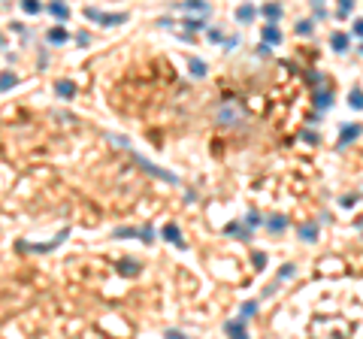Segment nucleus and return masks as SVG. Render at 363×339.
Here are the masks:
<instances>
[{"instance_id": "obj_1", "label": "nucleus", "mask_w": 363, "mask_h": 339, "mask_svg": "<svg viewBox=\"0 0 363 339\" xmlns=\"http://www.w3.org/2000/svg\"><path fill=\"white\" fill-rule=\"evenodd\" d=\"M88 18L100 22L103 28H115V25H124L127 22V12H100V9H85Z\"/></svg>"}, {"instance_id": "obj_2", "label": "nucleus", "mask_w": 363, "mask_h": 339, "mask_svg": "<svg viewBox=\"0 0 363 339\" xmlns=\"http://www.w3.org/2000/svg\"><path fill=\"white\" fill-rule=\"evenodd\" d=\"M133 161H136L139 167L145 170V173H152V176H158V179H164V182H169V185H179V176H176V173H169V170H161V167H155L152 161H145V158H139V155H133Z\"/></svg>"}, {"instance_id": "obj_3", "label": "nucleus", "mask_w": 363, "mask_h": 339, "mask_svg": "<svg viewBox=\"0 0 363 339\" xmlns=\"http://www.w3.org/2000/svg\"><path fill=\"white\" fill-rule=\"evenodd\" d=\"M360 136H363V124H342V128H339V149L351 145V142L360 139Z\"/></svg>"}, {"instance_id": "obj_4", "label": "nucleus", "mask_w": 363, "mask_h": 339, "mask_svg": "<svg viewBox=\"0 0 363 339\" xmlns=\"http://www.w3.org/2000/svg\"><path fill=\"white\" fill-rule=\"evenodd\" d=\"M300 239H303V242H318V234H321V224H318V221H312V218H309V221H303V224H300Z\"/></svg>"}, {"instance_id": "obj_5", "label": "nucleus", "mask_w": 363, "mask_h": 339, "mask_svg": "<svg viewBox=\"0 0 363 339\" xmlns=\"http://www.w3.org/2000/svg\"><path fill=\"white\" fill-rule=\"evenodd\" d=\"M254 18H258V6H254V3H242V6L236 9V22H239V25H251Z\"/></svg>"}, {"instance_id": "obj_6", "label": "nucleus", "mask_w": 363, "mask_h": 339, "mask_svg": "<svg viewBox=\"0 0 363 339\" xmlns=\"http://www.w3.org/2000/svg\"><path fill=\"white\" fill-rule=\"evenodd\" d=\"M224 234H227V237H236V239H248L251 237V227L242 224V221H230V224H224Z\"/></svg>"}, {"instance_id": "obj_7", "label": "nucleus", "mask_w": 363, "mask_h": 339, "mask_svg": "<svg viewBox=\"0 0 363 339\" xmlns=\"http://www.w3.org/2000/svg\"><path fill=\"white\" fill-rule=\"evenodd\" d=\"M264 43L266 46H282V31L275 22H266L264 25Z\"/></svg>"}, {"instance_id": "obj_8", "label": "nucleus", "mask_w": 363, "mask_h": 339, "mask_svg": "<svg viewBox=\"0 0 363 339\" xmlns=\"http://www.w3.org/2000/svg\"><path fill=\"white\" fill-rule=\"evenodd\" d=\"M164 239L166 242H173V245H179V248H185V239H182V230H179V224H164Z\"/></svg>"}, {"instance_id": "obj_9", "label": "nucleus", "mask_w": 363, "mask_h": 339, "mask_svg": "<svg viewBox=\"0 0 363 339\" xmlns=\"http://www.w3.org/2000/svg\"><path fill=\"white\" fill-rule=\"evenodd\" d=\"M258 12H264V18H266V22H279L285 9H282V3H275V0H269V3H264V6L258 9Z\"/></svg>"}, {"instance_id": "obj_10", "label": "nucleus", "mask_w": 363, "mask_h": 339, "mask_svg": "<svg viewBox=\"0 0 363 339\" xmlns=\"http://www.w3.org/2000/svg\"><path fill=\"white\" fill-rule=\"evenodd\" d=\"M348 43H351V34H345V31H336V34L330 36V49H333V52H345Z\"/></svg>"}, {"instance_id": "obj_11", "label": "nucleus", "mask_w": 363, "mask_h": 339, "mask_svg": "<svg viewBox=\"0 0 363 339\" xmlns=\"http://www.w3.org/2000/svg\"><path fill=\"white\" fill-rule=\"evenodd\" d=\"M224 333H227V336H248L245 321H242V318H233V321H227V324H224Z\"/></svg>"}, {"instance_id": "obj_12", "label": "nucleus", "mask_w": 363, "mask_h": 339, "mask_svg": "<svg viewBox=\"0 0 363 339\" xmlns=\"http://www.w3.org/2000/svg\"><path fill=\"white\" fill-rule=\"evenodd\" d=\"M333 103H336V97H333L330 88H321V91H315V106H318V109H330Z\"/></svg>"}, {"instance_id": "obj_13", "label": "nucleus", "mask_w": 363, "mask_h": 339, "mask_svg": "<svg viewBox=\"0 0 363 339\" xmlns=\"http://www.w3.org/2000/svg\"><path fill=\"white\" fill-rule=\"evenodd\" d=\"M55 91H58V97H64V100L76 97V85H73L70 79H58V82H55Z\"/></svg>"}, {"instance_id": "obj_14", "label": "nucleus", "mask_w": 363, "mask_h": 339, "mask_svg": "<svg viewBox=\"0 0 363 339\" xmlns=\"http://www.w3.org/2000/svg\"><path fill=\"white\" fill-rule=\"evenodd\" d=\"M239 115H242L239 109H230V106H224V109L218 112V121H221V124H239Z\"/></svg>"}, {"instance_id": "obj_15", "label": "nucleus", "mask_w": 363, "mask_h": 339, "mask_svg": "<svg viewBox=\"0 0 363 339\" xmlns=\"http://www.w3.org/2000/svg\"><path fill=\"white\" fill-rule=\"evenodd\" d=\"M288 224H291V221H288V215H272V218L266 221V227H269L272 234H282V230H288Z\"/></svg>"}, {"instance_id": "obj_16", "label": "nucleus", "mask_w": 363, "mask_h": 339, "mask_svg": "<svg viewBox=\"0 0 363 339\" xmlns=\"http://www.w3.org/2000/svg\"><path fill=\"white\" fill-rule=\"evenodd\" d=\"M258 309H261V303H258V300H245V303L239 306V318H242V321H248V318H254V315H258Z\"/></svg>"}, {"instance_id": "obj_17", "label": "nucleus", "mask_w": 363, "mask_h": 339, "mask_svg": "<svg viewBox=\"0 0 363 339\" xmlns=\"http://www.w3.org/2000/svg\"><path fill=\"white\" fill-rule=\"evenodd\" d=\"M182 9H188V12H203V15H209V3L206 0H185V3H179Z\"/></svg>"}, {"instance_id": "obj_18", "label": "nucleus", "mask_w": 363, "mask_h": 339, "mask_svg": "<svg viewBox=\"0 0 363 339\" xmlns=\"http://www.w3.org/2000/svg\"><path fill=\"white\" fill-rule=\"evenodd\" d=\"M142 270V264H139V261H136V258H127V261H121V264H118V272H121V276H136V272Z\"/></svg>"}, {"instance_id": "obj_19", "label": "nucleus", "mask_w": 363, "mask_h": 339, "mask_svg": "<svg viewBox=\"0 0 363 339\" xmlns=\"http://www.w3.org/2000/svg\"><path fill=\"white\" fill-rule=\"evenodd\" d=\"M188 67H191V76H197V79H203V76L209 73V64H206L203 58H191V61H188Z\"/></svg>"}, {"instance_id": "obj_20", "label": "nucleus", "mask_w": 363, "mask_h": 339, "mask_svg": "<svg viewBox=\"0 0 363 339\" xmlns=\"http://www.w3.org/2000/svg\"><path fill=\"white\" fill-rule=\"evenodd\" d=\"M182 28L185 31H200V28H206V15H188V18H182Z\"/></svg>"}, {"instance_id": "obj_21", "label": "nucleus", "mask_w": 363, "mask_h": 339, "mask_svg": "<svg viewBox=\"0 0 363 339\" xmlns=\"http://www.w3.org/2000/svg\"><path fill=\"white\" fill-rule=\"evenodd\" d=\"M49 12H52L55 18H61V22H67V18H70V6H67V3H61V0H55V3L49 6Z\"/></svg>"}, {"instance_id": "obj_22", "label": "nucleus", "mask_w": 363, "mask_h": 339, "mask_svg": "<svg viewBox=\"0 0 363 339\" xmlns=\"http://www.w3.org/2000/svg\"><path fill=\"white\" fill-rule=\"evenodd\" d=\"M15 82H18V76H15L12 70H3V73H0V91H9V88H15Z\"/></svg>"}, {"instance_id": "obj_23", "label": "nucleus", "mask_w": 363, "mask_h": 339, "mask_svg": "<svg viewBox=\"0 0 363 339\" xmlns=\"http://www.w3.org/2000/svg\"><path fill=\"white\" fill-rule=\"evenodd\" d=\"M348 106H351L354 112H363V88H351V94H348Z\"/></svg>"}, {"instance_id": "obj_24", "label": "nucleus", "mask_w": 363, "mask_h": 339, "mask_svg": "<svg viewBox=\"0 0 363 339\" xmlns=\"http://www.w3.org/2000/svg\"><path fill=\"white\" fill-rule=\"evenodd\" d=\"M67 39H70V34H67L64 28H52V31H49V43H52V46H64Z\"/></svg>"}, {"instance_id": "obj_25", "label": "nucleus", "mask_w": 363, "mask_h": 339, "mask_svg": "<svg viewBox=\"0 0 363 339\" xmlns=\"http://www.w3.org/2000/svg\"><path fill=\"white\" fill-rule=\"evenodd\" d=\"M354 3H357V0H339V6H336V18H348L351 9H354Z\"/></svg>"}, {"instance_id": "obj_26", "label": "nucleus", "mask_w": 363, "mask_h": 339, "mask_svg": "<svg viewBox=\"0 0 363 339\" xmlns=\"http://www.w3.org/2000/svg\"><path fill=\"white\" fill-rule=\"evenodd\" d=\"M245 224H248V227H261V224H264V215H261L258 209H251V212L245 215Z\"/></svg>"}, {"instance_id": "obj_27", "label": "nucleus", "mask_w": 363, "mask_h": 339, "mask_svg": "<svg viewBox=\"0 0 363 339\" xmlns=\"http://www.w3.org/2000/svg\"><path fill=\"white\" fill-rule=\"evenodd\" d=\"M315 31V25H312V18H303V22H297V34L300 36H309Z\"/></svg>"}, {"instance_id": "obj_28", "label": "nucleus", "mask_w": 363, "mask_h": 339, "mask_svg": "<svg viewBox=\"0 0 363 339\" xmlns=\"http://www.w3.org/2000/svg\"><path fill=\"white\" fill-rule=\"evenodd\" d=\"M22 9H25L28 15H36L42 6H39V0H22Z\"/></svg>"}, {"instance_id": "obj_29", "label": "nucleus", "mask_w": 363, "mask_h": 339, "mask_svg": "<svg viewBox=\"0 0 363 339\" xmlns=\"http://www.w3.org/2000/svg\"><path fill=\"white\" fill-rule=\"evenodd\" d=\"M251 264H254V270L261 272L266 267V251H254V255H251Z\"/></svg>"}, {"instance_id": "obj_30", "label": "nucleus", "mask_w": 363, "mask_h": 339, "mask_svg": "<svg viewBox=\"0 0 363 339\" xmlns=\"http://www.w3.org/2000/svg\"><path fill=\"white\" fill-rule=\"evenodd\" d=\"M139 239H142V242H155V227H152V224L139 227Z\"/></svg>"}, {"instance_id": "obj_31", "label": "nucleus", "mask_w": 363, "mask_h": 339, "mask_svg": "<svg viewBox=\"0 0 363 339\" xmlns=\"http://www.w3.org/2000/svg\"><path fill=\"white\" fill-rule=\"evenodd\" d=\"M294 276H297V267H294V264H285V267L279 270V279H294Z\"/></svg>"}, {"instance_id": "obj_32", "label": "nucleus", "mask_w": 363, "mask_h": 339, "mask_svg": "<svg viewBox=\"0 0 363 339\" xmlns=\"http://www.w3.org/2000/svg\"><path fill=\"white\" fill-rule=\"evenodd\" d=\"M339 203H342V206H357V203H360V194H345Z\"/></svg>"}, {"instance_id": "obj_33", "label": "nucleus", "mask_w": 363, "mask_h": 339, "mask_svg": "<svg viewBox=\"0 0 363 339\" xmlns=\"http://www.w3.org/2000/svg\"><path fill=\"white\" fill-rule=\"evenodd\" d=\"M206 36H209L212 43H221V31H218V28H209V31H206Z\"/></svg>"}, {"instance_id": "obj_34", "label": "nucleus", "mask_w": 363, "mask_h": 339, "mask_svg": "<svg viewBox=\"0 0 363 339\" xmlns=\"http://www.w3.org/2000/svg\"><path fill=\"white\" fill-rule=\"evenodd\" d=\"M351 34H354V36H363V18H357V22L351 25Z\"/></svg>"}, {"instance_id": "obj_35", "label": "nucleus", "mask_w": 363, "mask_h": 339, "mask_svg": "<svg viewBox=\"0 0 363 339\" xmlns=\"http://www.w3.org/2000/svg\"><path fill=\"white\" fill-rule=\"evenodd\" d=\"M236 46H239V36H227L224 39V49H236Z\"/></svg>"}, {"instance_id": "obj_36", "label": "nucleus", "mask_w": 363, "mask_h": 339, "mask_svg": "<svg viewBox=\"0 0 363 339\" xmlns=\"http://www.w3.org/2000/svg\"><path fill=\"white\" fill-rule=\"evenodd\" d=\"M303 139H306V142H318V134H315V131H303Z\"/></svg>"}, {"instance_id": "obj_37", "label": "nucleus", "mask_w": 363, "mask_h": 339, "mask_svg": "<svg viewBox=\"0 0 363 339\" xmlns=\"http://www.w3.org/2000/svg\"><path fill=\"white\" fill-rule=\"evenodd\" d=\"M76 39H79V46H88V43H91V36L85 34V31H82V34L76 36Z\"/></svg>"}, {"instance_id": "obj_38", "label": "nucleus", "mask_w": 363, "mask_h": 339, "mask_svg": "<svg viewBox=\"0 0 363 339\" xmlns=\"http://www.w3.org/2000/svg\"><path fill=\"white\" fill-rule=\"evenodd\" d=\"M312 3H315V6H318V3H321V0H312Z\"/></svg>"}, {"instance_id": "obj_39", "label": "nucleus", "mask_w": 363, "mask_h": 339, "mask_svg": "<svg viewBox=\"0 0 363 339\" xmlns=\"http://www.w3.org/2000/svg\"><path fill=\"white\" fill-rule=\"evenodd\" d=\"M0 46H3V36H0Z\"/></svg>"}, {"instance_id": "obj_40", "label": "nucleus", "mask_w": 363, "mask_h": 339, "mask_svg": "<svg viewBox=\"0 0 363 339\" xmlns=\"http://www.w3.org/2000/svg\"><path fill=\"white\" fill-rule=\"evenodd\" d=\"M360 52H363V43H360Z\"/></svg>"}]
</instances>
